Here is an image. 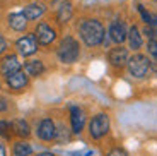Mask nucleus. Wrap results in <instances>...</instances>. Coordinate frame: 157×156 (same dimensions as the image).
Segmentation results:
<instances>
[{"instance_id":"obj_13","label":"nucleus","mask_w":157,"mask_h":156,"mask_svg":"<svg viewBox=\"0 0 157 156\" xmlns=\"http://www.w3.org/2000/svg\"><path fill=\"white\" fill-rule=\"evenodd\" d=\"M46 10V5L44 4H39V2H33V4H28L24 7V16L28 17V21H34V19H39V17L44 14Z\"/></svg>"},{"instance_id":"obj_19","label":"nucleus","mask_w":157,"mask_h":156,"mask_svg":"<svg viewBox=\"0 0 157 156\" xmlns=\"http://www.w3.org/2000/svg\"><path fill=\"white\" fill-rule=\"evenodd\" d=\"M138 12H140V16H142V21H144L147 26L157 27V16H155V14L145 10V7H144V5H138Z\"/></svg>"},{"instance_id":"obj_17","label":"nucleus","mask_w":157,"mask_h":156,"mask_svg":"<svg viewBox=\"0 0 157 156\" xmlns=\"http://www.w3.org/2000/svg\"><path fill=\"white\" fill-rule=\"evenodd\" d=\"M12 130H16V134H17V136H21V137H29V134H31L29 124L26 120H22V118L12 122Z\"/></svg>"},{"instance_id":"obj_29","label":"nucleus","mask_w":157,"mask_h":156,"mask_svg":"<svg viewBox=\"0 0 157 156\" xmlns=\"http://www.w3.org/2000/svg\"><path fill=\"white\" fill-rule=\"evenodd\" d=\"M154 2H157V0H154Z\"/></svg>"},{"instance_id":"obj_6","label":"nucleus","mask_w":157,"mask_h":156,"mask_svg":"<svg viewBox=\"0 0 157 156\" xmlns=\"http://www.w3.org/2000/svg\"><path fill=\"white\" fill-rule=\"evenodd\" d=\"M34 36H36V39H38L39 45L46 47V45H51L53 41H55L56 31H55V29H53V27H51L48 23H39L38 26H36Z\"/></svg>"},{"instance_id":"obj_15","label":"nucleus","mask_w":157,"mask_h":156,"mask_svg":"<svg viewBox=\"0 0 157 156\" xmlns=\"http://www.w3.org/2000/svg\"><path fill=\"white\" fill-rule=\"evenodd\" d=\"M128 47L132 48V50H140L142 45H144V38H142V33L140 29H138L137 26H132L128 31Z\"/></svg>"},{"instance_id":"obj_11","label":"nucleus","mask_w":157,"mask_h":156,"mask_svg":"<svg viewBox=\"0 0 157 156\" xmlns=\"http://www.w3.org/2000/svg\"><path fill=\"white\" fill-rule=\"evenodd\" d=\"M28 82H29L28 81V74H24L21 69L7 76V84H9V88H10V89H14V91L24 89V88L28 86Z\"/></svg>"},{"instance_id":"obj_24","label":"nucleus","mask_w":157,"mask_h":156,"mask_svg":"<svg viewBox=\"0 0 157 156\" xmlns=\"http://www.w3.org/2000/svg\"><path fill=\"white\" fill-rule=\"evenodd\" d=\"M145 33L149 35V38H150V39H155V41H157V27H154V26H147V27H145Z\"/></svg>"},{"instance_id":"obj_27","label":"nucleus","mask_w":157,"mask_h":156,"mask_svg":"<svg viewBox=\"0 0 157 156\" xmlns=\"http://www.w3.org/2000/svg\"><path fill=\"white\" fill-rule=\"evenodd\" d=\"M0 156H7V151H5V146L2 144V141H0Z\"/></svg>"},{"instance_id":"obj_20","label":"nucleus","mask_w":157,"mask_h":156,"mask_svg":"<svg viewBox=\"0 0 157 156\" xmlns=\"http://www.w3.org/2000/svg\"><path fill=\"white\" fill-rule=\"evenodd\" d=\"M72 17V4L70 2H63L58 9V21L60 23H67Z\"/></svg>"},{"instance_id":"obj_5","label":"nucleus","mask_w":157,"mask_h":156,"mask_svg":"<svg viewBox=\"0 0 157 156\" xmlns=\"http://www.w3.org/2000/svg\"><path fill=\"white\" fill-rule=\"evenodd\" d=\"M38 39L34 35H24L16 41V48L22 57H31L38 51Z\"/></svg>"},{"instance_id":"obj_25","label":"nucleus","mask_w":157,"mask_h":156,"mask_svg":"<svg viewBox=\"0 0 157 156\" xmlns=\"http://www.w3.org/2000/svg\"><path fill=\"white\" fill-rule=\"evenodd\" d=\"M5 50H7V39H5L4 36L0 35V55L4 53Z\"/></svg>"},{"instance_id":"obj_12","label":"nucleus","mask_w":157,"mask_h":156,"mask_svg":"<svg viewBox=\"0 0 157 156\" xmlns=\"http://www.w3.org/2000/svg\"><path fill=\"white\" fill-rule=\"evenodd\" d=\"M19 69H21V64L16 55H7V57H4V59L0 60V74L5 76V77Z\"/></svg>"},{"instance_id":"obj_28","label":"nucleus","mask_w":157,"mask_h":156,"mask_svg":"<svg viewBox=\"0 0 157 156\" xmlns=\"http://www.w3.org/2000/svg\"><path fill=\"white\" fill-rule=\"evenodd\" d=\"M38 156H55V154H51V153H39Z\"/></svg>"},{"instance_id":"obj_2","label":"nucleus","mask_w":157,"mask_h":156,"mask_svg":"<svg viewBox=\"0 0 157 156\" xmlns=\"http://www.w3.org/2000/svg\"><path fill=\"white\" fill-rule=\"evenodd\" d=\"M78 53H80V47H78L77 39L72 38V36H65L60 41L58 50H56L60 62H63V64H74L78 59Z\"/></svg>"},{"instance_id":"obj_3","label":"nucleus","mask_w":157,"mask_h":156,"mask_svg":"<svg viewBox=\"0 0 157 156\" xmlns=\"http://www.w3.org/2000/svg\"><path fill=\"white\" fill-rule=\"evenodd\" d=\"M126 67H128L130 74L133 76V77H145L147 72L150 70V60L147 59L145 55L137 53V55H133V57L128 59Z\"/></svg>"},{"instance_id":"obj_18","label":"nucleus","mask_w":157,"mask_h":156,"mask_svg":"<svg viewBox=\"0 0 157 156\" xmlns=\"http://www.w3.org/2000/svg\"><path fill=\"white\" fill-rule=\"evenodd\" d=\"M31 153L33 148L26 141H19V142L14 144V156H31Z\"/></svg>"},{"instance_id":"obj_26","label":"nucleus","mask_w":157,"mask_h":156,"mask_svg":"<svg viewBox=\"0 0 157 156\" xmlns=\"http://www.w3.org/2000/svg\"><path fill=\"white\" fill-rule=\"evenodd\" d=\"M4 110H7V101L4 98H0V112H4Z\"/></svg>"},{"instance_id":"obj_8","label":"nucleus","mask_w":157,"mask_h":156,"mask_svg":"<svg viewBox=\"0 0 157 156\" xmlns=\"http://www.w3.org/2000/svg\"><path fill=\"white\" fill-rule=\"evenodd\" d=\"M70 125L74 134H80L86 125V113H84L82 108L78 106H72L70 108Z\"/></svg>"},{"instance_id":"obj_22","label":"nucleus","mask_w":157,"mask_h":156,"mask_svg":"<svg viewBox=\"0 0 157 156\" xmlns=\"http://www.w3.org/2000/svg\"><path fill=\"white\" fill-rule=\"evenodd\" d=\"M147 50H149V55L155 60V64H157V41H155V39H150V41H149Z\"/></svg>"},{"instance_id":"obj_14","label":"nucleus","mask_w":157,"mask_h":156,"mask_svg":"<svg viewBox=\"0 0 157 156\" xmlns=\"http://www.w3.org/2000/svg\"><path fill=\"white\" fill-rule=\"evenodd\" d=\"M28 17L24 16V12H16V14H10L9 16V26H10V29H14V31H24L26 27H28Z\"/></svg>"},{"instance_id":"obj_10","label":"nucleus","mask_w":157,"mask_h":156,"mask_svg":"<svg viewBox=\"0 0 157 156\" xmlns=\"http://www.w3.org/2000/svg\"><path fill=\"white\" fill-rule=\"evenodd\" d=\"M55 136H56V127L50 118H44V120L39 122V125H38V137L39 139L46 142V141H53Z\"/></svg>"},{"instance_id":"obj_9","label":"nucleus","mask_w":157,"mask_h":156,"mask_svg":"<svg viewBox=\"0 0 157 156\" xmlns=\"http://www.w3.org/2000/svg\"><path fill=\"white\" fill-rule=\"evenodd\" d=\"M108 35H109V39L113 43H123L128 36V31H126V26L121 21H114V23H111Z\"/></svg>"},{"instance_id":"obj_16","label":"nucleus","mask_w":157,"mask_h":156,"mask_svg":"<svg viewBox=\"0 0 157 156\" xmlns=\"http://www.w3.org/2000/svg\"><path fill=\"white\" fill-rule=\"evenodd\" d=\"M24 70H26V74H28V76L38 77V76L43 74L44 65H43L41 60H28V62L24 64Z\"/></svg>"},{"instance_id":"obj_23","label":"nucleus","mask_w":157,"mask_h":156,"mask_svg":"<svg viewBox=\"0 0 157 156\" xmlns=\"http://www.w3.org/2000/svg\"><path fill=\"white\" fill-rule=\"evenodd\" d=\"M108 156H128V153H126L125 149H121V148H114V149H111V151L108 153Z\"/></svg>"},{"instance_id":"obj_21","label":"nucleus","mask_w":157,"mask_h":156,"mask_svg":"<svg viewBox=\"0 0 157 156\" xmlns=\"http://www.w3.org/2000/svg\"><path fill=\"white\" fill-rule=\"evenodd\" d=\"M10 130H12V124H9L5 120H0V136L9 139L10 137Z\"/></svg>"},{"instance_id":"obj_7","label":"nucleus","mask_w":157,"mask_h":156,"mask_svg":"<svg viewBox=\"0 0 157 156\" xmlns=\"http://www.w3.org/2000/svg\"><path fill=\"white\" fill-rule=\"evenodd\" d=\"M128 50L123 47H116L113 48V50L108 53V60H109V64L113 67H116V69H121V67H125L126 64H128Z\"/></svg>"},{"instance_id":"obj_4","label":"nucleus","mask_w":157,"mask_h":156,"mask_svg":"<svg viewBox=\"0 0 157 156\" xmlns=\"http://www.w3.org/2000/svg\"><path fill=\"white\" fill-rule=\"evenodd\" d=\"M109 117L106 113H98L89 124V134L92 139H101L109 132Z\"/></svg>"},{"instance_id":"obj_1","label":"nucleus","mask_w":157,"mask_h":156,"mask_svg":"<svg viewBox=\"0 0 157 156\" xmlns=\"http://www.w3.org/2000/svg\"><path fill=\"white\" fill-rule=\"evenodd\" d=\"M78 35L87 47H98L104 39V27L98 19H84L78 26Z\"/></svg>"}]
</instances>
